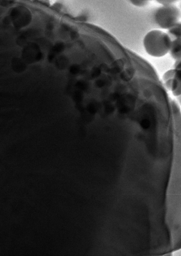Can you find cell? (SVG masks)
<instances>
[{
    "label": "cell",
    "mask_w": 181,
    "mask_h": 256,
    "mask_svg": "<svg viewBox=\"0 0 181 256\" xmlns=\"http://www.w3.org/2000/svg\"><path fill=\"white\" fill-rule=\"evenodd\" d=\"M152 0H129L130 2L137 7H143L146 6Z\"/></svg>",
    "instance_id": "6"
},
{
    "label": "cell",
    "mask_w": 181,
    "mask_h": 256,
    "mask_svg": "<svg viewBox=\"0 0 181 256\" xmlns=\"http://www.w3.org/2000/svg\"><path fill=\"white\" fill-rule=\"evenodd\" d=\"M169 52L173 58L179 60L181 57V38H175L172 40Z\"/></svg>",
    "instance_id": "4"
},
{
    "label": "cell",
    "mask_w": 181,
    "mask_h": 256,
    "mask_svg": "<svg viewBox=\"0 0 181 256\" xmlns=\"http://www.w3.org/2000/svg\"><path fill=\"white\" fill-rule=\"evenodd\" d=\"M159 3L163 4H175L179 0H156Z\"/></svg>",
    "instance_id": "8"
},
{
    "label": "cell",
    "mask_w": 181,
    "mask_h": 256,
    "mask_svg": "<svg viewBox=\"0 0 181 256\" xmlns=\"http://www.w3.org/2000/svg\"><path fill=\"white\" fill-rule=\"evenodd\" d=\"M168 33L170 36L175 38H181V24L180 22L168 30Z\"/></svg>",
    "instance_id": "5"
},
{
    "label": "cell",
    "mask_w": 181,
    "mask_h": 256,
    "mask_svg": "<svg viewBox=\"0 0 181 256\" xmlns=\"http://www.w3.org/2000/svg\"><path fill=\"white\" fill-rule=\"evenodd\" d=\"M180 17V10L174 4H163L155 10L153 14L156 24L165 30H169L178 23Z\"/></svg>",
    "instance_id": "2"
},
{
    "label": "cell",
    "mask_w": 181,
    "mask_h": 256,
    "mask_svg": "<svg viewBox=\"0 0 181 256\" xmlns=\"http://www.w3.org/2000/svg\"><path fill=\"white\" fill-rule=\"evenodd\" d=\"M177 69L174 70H170L167 72H166L163 75V79L164 82L170 80L171 78H173L176 74Z\"/></svg>",
    "instance_id": "7"
},
{
    "label": "cell",
    "mask_w": 181,
    "mask_h": 256,
    "mask_svg": "<svg viewBox=\"0 0 181 256\" xmlns=\"http://www.w3.org/2000/svg\"><path fill=\"white\" fill-rule=\"evenodd\" d=\"M172 40L171 37L168 33L160 30H153L145 36L143 46L149 55L160 58L169 52Z\"/></svg>",
    "instance_id": "1"
},
{
    "label": "cell",
    "mask_w": 181,
    "mask_h": 256,
    "mask_svg": "<svg viewBox=\"0 0 181 256\" xmlns=\"http://www.w3.org/2000/svg\"><path fill=\"white\" fill-rule=\"evenodd\" d=\"M173 256H179L181 255V250H179L173 252Z\"/></svg>",
    "instance_id": "9"
},
{
    "label": "cell",
    "mask_w": 181,
    "mask_h": 256,
    "mask_svg": "<svg viewBox=\"0 0 181 256\" xmlns=\"http://www.w3.org/2000/svg\"><path fill=\"white\" fill-rule=\"evenodd\" d=\"M168 88L172 91L175 96L181 94V70L177 69L175 76L165 82Z\"/></svg>",
    "instance_id": "3"
}]
</instances>
